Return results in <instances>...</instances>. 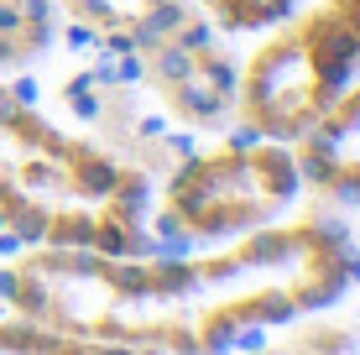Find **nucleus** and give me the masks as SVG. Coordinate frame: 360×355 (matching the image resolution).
I'll return each mask as SVG.
<instances>
[{"instance_id":"f257e3e1","label":"nucleus","mask_w":360,"mask_h":355,"mask_svg":"<svg viewBox=\"0 0 360 355\" xmlns=\"http://www.w3.org/2000/svg\"><path fill=\"white\" fill-rule=\"evenodd\" d=\"M355 262L334 219L262 225L204 256H99L32 246L0 266V298L37 324L157 355H225L245 335L329 309Z\"/></svg>"},{"instance_id":"f03ea898","label":"nucleus","mask_w":360,"mask_h":355,"mask_svg":"<svg viewBox=\"0 0 360 355\" xmlns=\"http://www.w3.org/2000/svg\"><path fill=\"white\" fill-rule=\"evenodd\" d=\"M152 178L89 136L53 126L32 100L0 84V225L27 246L99 256L152 251Z\"/></svg>"},{"instance_id":"7ed1b4c3","label":"nucleus","mask_w":360,"mask_h":355,"mask_svg":"<svg viewBox=\"0 0 360 355\" xmlns=\"http://www.w3.org/2000/svg\"><path fill=\"white\" fill-rule=\"evenodd\" d=\"M360 73V0H324L277 32L235 68V115L251 136L297 141Z\"/></svg>"},{"instance_id":"20e7f679","label":"nucleus","mask_w":360,"mask_h":355,"mask_svg":"<svg viewBox=\"0 0 360 355\" xmlns=\"http://www.w3.org/2000/svg\"><path fill=\"white\" fill-rule=\"evenodd\" d=\"M303 193V173L288 141L235 136L214 152H188L167 173V193L157 204L152 240H235L245 230L271 225Z\"/></svg>"},{"instance_id":"39448f33","label":"nucleus","mask_w":360,"mask_h":355,"mask_svg":"<svg viewBox=\"0 0 360 355\" xmlns=\"http://www.w3.org/2000/svg\"><path fill=\"white\" fill-rule=\"evenodd\" d=\"M141 89L188 131H214L235 115V63L219 47L214 21L188 0H167L115 47Z\"/></svg>"},{"instance_id":"423d86ee","label":"nucleus","mask_w":360,"mask_h":355,"mask_svg":"<svg viewBox=\"0 0 360 355\" xmlns=\"http://www.w3.org/2000/svg\"><path fill=\"white\" fill-rule=\"evenodd\" d=\"M292 157L314 193H360V79L292 141Z\"/></svg>"},{"instance_id":"0eeeda50","label":"nucleus","mask_w":360,"mask_h":355,"mask_svg":"<svg viewBox=\"0 0 360 355\" xmlns=\"http://www.w3.org/2000/svg\"><path fill=\"white\" fill-rule=\"evenodd\" d=\"M0 355H157V350L115 345V340H94V335H68V329L11 314V319H0Z\"/></svg>"},{"instance_id":"6e6552de","label":"nucleus","mask_w":360,"mask_h":355,"mask_svg":"<svg viewBox=\"0 0 360 355\" xmlns=\"http://www.w3.org/2000/svg\"><path fill=\"white\" fill-rule=\"evenodd\" d=\"M53 0H0V68H27L53 47Z\"/></svg>"},{"instance_id":"1a4fd4ad","label":"nucleus","mask_w":360,"mask_h":355,"mask_svg":"<svg viewBox=\"0 0 360 355\" xmlns=\"http://www.w3.org/2000/svg\"><path fill=\"white\" fill-rule=\"evenodd\" d=\"M58 11H68L73 21H84V27L99 32V42L115 53L126 37L141 27V21H152L157 11L167 6V0H53Z\"/></svg>"},{"instance_id":"9d476101","label":"nucleus","mask_w":360,"mask_h":355,"mask_svg":"<svg viewBox=\"0 0 360 355\" xmlns=\"http://www.w3.org/2000/svg\"><path fill=\"white\" fill-rule=\"evenodd\" d=\"M297 0H198V11H204L214 27L225 32H262V27H277V21L292 16Z\"/></svg>"},{"instance_id":"9b49d317","label":"nucleus","mask_w":360,"mask_h":355,"mask_svg":"<svg viewBox=\"0 0 360 355\" xmlns=\"http://www.w3.org/2000/svg\"><path fill=\"white\" fill-rule=\"evenodd\" d=\"M345 350H355V329L334 319H314L308 329L277 340V345H256V355H345Z\"/></svg>"}]
</instances>
